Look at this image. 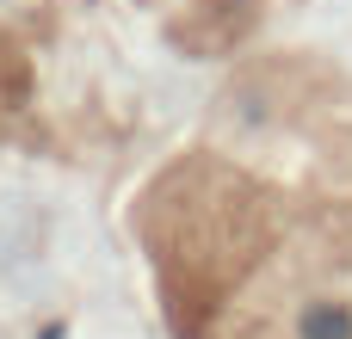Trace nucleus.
Masks as SVG:
<instances>
[{
  "label": "nucleus",
  "instance_id": "nucleus-2",
  "mask_svg": "<svg viewBox=\"0 0 352 339\" xmlns=\"http://www.w3.org/2000/svg\"><path fill=\"white\" fill-rule=\"evenodd\" d=\"M223 327L229 339H352V222H316L297 253L278 247Z\"/></svg>",
  "mask_w": 352,
  "mask_h": 339
},
{
  "label": "nucleus",
  "instance_id": "nucleus-4",
  "mask_svg": "<svg viewBox=\"0 0 352 339\" xmlns=\"http://www.w3.org/2000/svg\"><path fill=\"white\" fill-rule=\"evenodd\" d=\"M25 99H31V62H25V49L0 31V136L19 124Z\"/></svg>",
  "mask_w": 352,
  "mask_h": 339
},
{
  "label": "nucleus",
  "instance_id": "nucleus-3",
  "mask_svg": "<svg viewBox=\"0 0 352 339\" xmlns=\"http://www.w3.org/2000/svg\"><path fill=\"white\" fill-rule=\"evenodd\" d=\"M142 6L192 56H223L260 25V0H142Z\"/></svg>",
  "mask_w": 352,
  "mask_h": 339
},
{
  "label": "nucleus",
  "instance_id": "nucleus-1",
  "mask_svg": "<svg viewBox=\"0 0 352 339\" xmlns=\"http://www.w3.org/2000/svg\"><path fill=\"white\" fill-rule=\"evenodd\" d=\"M136 241L155 266L167 321L204 339L285 247V204L260 173L192 148L136 198Z\"/></svg>",
  "mask_w": 352,
  "mask_h": 339
}]
</instances>
